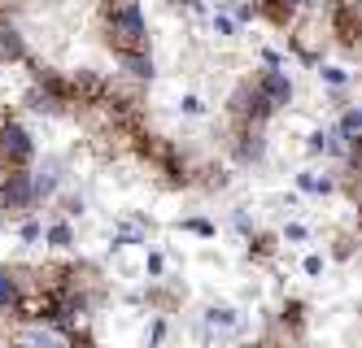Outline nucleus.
Listing matches in <instances>:
<instances>
[{
    "mask_svg": "<svg viewBox=\"0 0 362 348\" xmlns=\"http://www.w3.org/2000/svg\"><path fill=\"white\" fill-rule=\"evenodd\" d=\"M96 31L114 57H122V52H153V31H148L140 0H100Z\"/></svg>",
    "mask_w": 362,
    "mask_h": 348,
    "instance_id": "nucleus-1",
    "label": "nucleus"
},
{
    "mask_svg": "<svg viewBox=\"0 0 362 348\" xmlns=\"http://www.w3.org/2000/svg\"><path fill=\"white\" fill-rule=\"evenodd\" d=\"M327 44H332V26H327V18L315 13V9H305V13L288 26V48H293V57L305 61V66H319L323 52H327Z\"/></svg>",
    "mask_w": 362,
    "mask_h": 348,
    "instance_id": "nucleus-2",
    "label": "nucleus"
},
{
    "mask_svg": "<svg viewBox=\"0 0 362 348\" xmlns=\"http://www.w3.org/2000/svg\"><path fill=\"white\" fill-rule=\"evenodd\" d=\"M0 162H5V170L35 166V140L18 118H0Z\"/></svg>",
    "mask_w": 362,
    "mask_h": 348,
    "instance_id": "nucleus-3",
    "label": "nucleus"
},
{
    "mask_svg": "<svg viewBox=\"0 0 362 348\" xmlns=\"http://www.w3.org/2000/svg\"><path fill=\"white\" fill-rule=\"evenodd\" d=\"M0 187H5V205H9V218H27V213H35V209H40V196H35V179H31V166L5 170V174H0Z\"/></svg>",
    "mask_w": 362,
    "mask_h": 348,
    "instance_id": "nucleus-4",
    "label": "nucleus"
},
{
    "mask_svg": "<svg viewBox=\"0 0 362 348\" xmlns=\"http://www.w3.org/2000/svg\"><path fill=\"white\" fill-rule=\"evenodd\" d=\"M9 318H13V323H48V327H53L57 296H53V292H44V287H27V292H18V296H13Z\"/></svg>",
    "mask_w": 362,
    "mask_h": 348,
    "instance_id": "nucleus-5",
    "label": "nucleus"
},
{
    "mask_svg": "<svg viewBox=\"0 0 362 348\" xmlns=\"http://www.w3.org/2000/svg\"><path fill=\"white\" fill-rule=\"evenodd\" d=\"M253 92L262 96V104L271 114H284L293 104V78L284 74V70H271V66H262L253 74Z\"/></svg>",
    "mask_w": 362,
    "mask_h": 348,
    "instance_id": "nucleus-6",
    "label": "nucleus"
},
{
    "mask_svg": "<svg viewBox=\"0 0 362 348\" xmlns=\"http://www.w3.org/2000/svg\"><path fill=\"white\" fill-rule=\"evenodd\" d=\"M231 152H236L240 166L262 162V157H267V118H253V122L231 131Z\"/></svg>",
    "mask_w": 362,
    "mask_h": 348,
    "instance_id": "nucleus-7",
    "label": "nucleus"
},
{
    "mask_svg": "<svg viewBox=\"0 0 362 348\" xmlns=\"http://www.w3.org/2000/svg\"><path fill=\"white\" fill-rule=\"evenodd\" d=\"M257 5V18H267L275 31H288V26L305 13V9H315L319 0H253Z\"/></svg>",
    "mask_w": 362,
    "mask_h": 348,
    "instance_id": "nucleus-8",
    "label": "nucleus"
},
{
    "mask_svg": "<svg viewBox=\"0 0 362 348\" xmlns=\"http://www.w3.org/2000/svg\"><path fill=\"white\" fill-rule=\"evenodd\" d=\"M62 174H66V166L57 162V157H48L44 166H31V179H35V196H40V205H44V200H53V196L62 192Z\"/></svg>",
    "mask_w": 362,
    "mask_h": 348,
    "instance_id": "nucleus-9",
    "label": "nucleus"
},
{
    "mask_svg": "<svg viewBox=\"0 0 362 348\" xmlns=\"http://www.w3.org/2000/svg\"><path fill=\"white\" fill-rule=\"evenodd\" d=\"M9 61H27V40H22V31L0 13V66Z\"/></svg>",
    "mask_w": 362,
    "mask_h": 348,
    "instance_id": "nucleus-10",
    "label": "nucleus"
},
{
    "mask_svg": "<svg viewBox=\"0 0 362 348\" xmlns=\"http://www.w3.org/2000/svg\"><path fill=\"white\" fill-rule=\"evenodd\" d=\"M118 66H122V74L127 78H136V83H153V52H122V57H114Z\"/></svg>",
    "mask_w": 362,
    "mask_h": 348,
    "instance_id": "nucleus-11",
    "label": "nucleus"
},
{
    "mask_svg": "<svg viewBox=\"0 0 362 348\" xmlns=\"http://www.w3.org/2000/svg\"><path fill=\"white\" fill-rule=\"evenodd\" d=\"M44 244H53V248H74L79 244V231H74L70 218H53V222H44Z\"/></svg>",
    "mask_w": 362,
    "mask_h": 348,
    "instance_id": "nucleus-12",
    "label": "nucleus"
},
{
    "mask_svg": "<svg viewBox=\"0 0 362 348\" xmlns=\"http://www.w3.org/2000/svg\"><path fill=\"white\" fill-rule=\"evenodd\" d=\"M297 187H301L305 196H332L336 187H341V179H336V174H323V170H301V174H297Z\"/></svg>",
    "mask_w": 362,
    "mask_h": 348,
    "instance_id": "nucleus-13",
    "label": "nucleus"
},
{
    "mask_svg": "<svg viewBox=\"0 0 362 348\" xmlns=\"http://www.w3.org/2000/svg\"><path fill=\"white\" fill-rule=\"evenodd\" d=\"M205 327L210 331H240V313L231 305H210L205 309Z\"/></svg>",
    "mask_w": 362,
    "mask_h": 348,
    "instance_id": "nucleus-14",
    "label": "nucleus"
},
{
    "mask_svg": "<svg viewBox=\"0 0 362 348\" xmlns=\"http://www.w3.org/2000/svg\"><path fill=\"white\" fill-rule=\"evenodd\" d=\"M275 253H279V235H271V231H253V235H249V257L271 261Z\"/></svg>",
    "mask_w": 362,
    "mask_h": 348,
    "instance_id": "nucleus-15",
    "label": "nucleus"
},
{
    "mask_svg": "<svg viewBox=\"0 0 362 348\" xmlns=\"http://www.w3.org/2000/svg\"><path fill=\"white\" fill-rule=\"evenodd\" d=\"M210 31H214L218 40H236V31H240V22L231 18L227 9H214V13H210Z\"/></svg>",
    "mask_w": 362,
    "mask_h": 348,
    "instance_id": "nucleus-16",
    "label": "nucleus"
},
{
    "mask_svg": "<svg viewBox=\"0 0 362 348\" xmlns=\"http://www.w3.org/2000/svg\"><path fill=\"white\" fill-rule=\"evenodd\" d=\"M18 296V279H13V265H0V313H9Z\"/></svg>",
    "mask_w": 362,
    "mask_h": 348,
    "instance_id": "nucleus-17",
    "label": "nucleus"
},
{
    "mask_svg": "<svg viewBox=\"0 0 362 348\" xmlns=\"http://www.w3.org/2000/svg\"><path fill=\"white\" fill-rule=\"evenodd\" d=\"M166 331H170V323H166L162 313H153V318H148V327H144V348H162Z\"/></svg>",
    "mask_w": 362,
    "mask_h": 348,
    "instance_id": "nucleus-18",
    "label": "nucleus"
},
{
    "mask_svg": "<svg viewBox=\"0 0 362 348\" xmlns=\"http://www.w3.org/2000/svg\"><path fill=\"white\" fill-rule=\"evenodd\" d=\"M218 9H227L236 22H253V18H257V5H253V0H218Z\"/></svg>",
    "mask_w": 362,
    "mask_h": 348,
    "instance_id": "nucleus-19",
    "label": "nucleus"
},
{
    "mask_svg": "<svg viewBox=\"0 0 362 348\" xmlns=\"http://www.w3.org/2000/svg\"><path fill=\"white\" fill-rule=\"evenodd\" d=\"M319 78H323L327 88H336V92H341V88L349 83V70H345V66H323V70H319Z\"/></svg>",
    "mask_w": 362,
    "mask_h": 348,
    "instance_id": "nucleus-20",
    "label": "nucleus"
},
{
    "mask_svg": "<svg viewBox=\"0 0 362 348\" xmlns=\"http://www.w3.org/2000/svg\"><path fill=\"white\" fill-rule=\"evenodd\" d=\"M166 275V257L162 253H144V279H162Z\"/></svg>",
    "mask_w": 362,
    "mask_h": 348,
    "instance_id": "nucleus-21",
    "label": "nucleus"
},
{
    "mask_svg": "<svg viewBox=\"0 0 362 348\" xmlns=\"http://www.w3.org/2000/svg\"><path fill=\"white\" fill-rule=\"evenodd\" d=\"M179 114H188V118H205V100L201 96H179Z\"/></svg>",
    "mask_w": 362,
    "mask_h": 348,
    "instance_id": "nucleus-22",
    "label": "nucleus"
},
{
    "mask_svg": "<svg viewBox=\"0 0 362 348\" xmlns=\"http://www.w3.org/2000/svg\"><path fill=\"white\" fill-rule=\"evenodd\" d=\"M279 239H284V244H305V239H310V231H305L301 222H288V227L279 231Z\"/></svg>",
    "mask_w": 362,
    "mask_h": 348,
    "instance_id": "nucleus-23",
    "label": "nucleus"
},
{
    "mask_svg": "<svg viewBox=\"0 0 362 348\" xmlns=\"http://www.w3.org/2000/svg\"><path fill=\"white\" fill-rule=\"evenodd\" d=\"M323 265H327V261H323V257H319V253H310V257H305V261H301V270H305V275H310V279H319V275H323Z\"/></svg>",
    "mask_w": 362,
    "mask_h": 348,
    "instance_id": "nucleus-24",
    "label": "nucleus"
},
{
    "mask_svg": "<svg viewBox=\"0 0 362 348\" xmlns=\"http://www.w3.org/2000/svg\"><path fill=\"white\" fill-rule=\"evenodd\" d=\"M354 244H358L354 235H336V257H354Z\"/></svg>",
    "mask_w": 362,
    "mask_h": 348,
    "instance_id": "nucleus-25",
    "label": "nucleus"
},
{
    "mask_svg": "<svg viewBox=\"0 0 362 348\" xmlns=\"http://www.w3.org/2000/svg\"><path fill=\"white\" fill-rule=\"evenodd\" d=\"M184 231H192V235H205V239H210V235H214V227H210V222H201V218H192V222H184Z\"/></svg>",
    "mask_w": 362,
    "mask_h": 348,
    "instance_id": "nucleus-26",
    "label": "nucleus"
},
{
    "mask_svg": "<svg viewBox=\"0 0 362 348\" xmlns=\"http://www.w3.org/2000/svg\"><path fill=\"white\" fill-rule=\"evenodd\" d=\"M9 222V205H5V187H0V227Z\"/></svg>",
    "mask_w": 362,
    "mask_h": 348,
    "instance_id": "nucleus-27",
    "label": "nucleus"
},
{
    "mask_svg": "<svg viewBox=\"0 0 362 348\" xmlns=\"http://www.w3.org/2000/svg\"><path fill=\"white\" fill-rule=\"evenodd\" d=\"M70 348H96V340H70Z\"/></svg>",
    "mask_w": 362,
    "mask_h": 348,
    "instance_id": "nucleus-28",
    "label": "nucleus"
},
{
    "mask_svg": "<svg viewBox=\"0 0 362 348\" xmlns=\"http://www.w3.org/2000/svg\"><path fill=\"white\" fill-rule=\"evenodd\" d=\"M240 348H275L271 340H253V344H240Z\"/></svg>",
    "mask_w": 362,
    "mask_h": 348,
    "instance_id": "nucleus-29",
    "label": "nucleus"
},
{
    "mask_svg": "<svg viewBox=\"0 0 362 348\" xmlns=\"http://www.w3.org/2000/svg\"><path fill=\"white\" fill-rule=\"evenodd\" d=\"M0 174H5V162H0Z\"/></svg>",
    "mask_w": 362,
    "mask_h": 348,
    "instance_id": "nucleus-30",
    "label": "nucleus"
}]
</instances>
